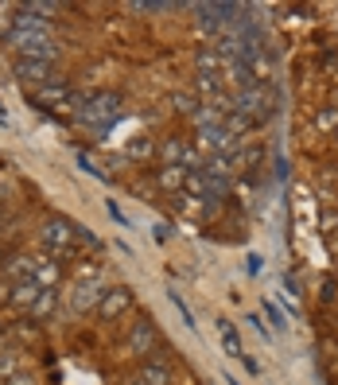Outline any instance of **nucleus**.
Masks as SVG:
<instances>
[{
  "instance_id": "nucleus-16",
  "label": "nucleus",
  "mask_w": 338,
  "mask_h": 385,
  "mask_svg": "<svg viewBox=\"0 0 338 385\" xmlns=\"http://www.w3.org/2000/svg\"><path fill=\"white\" fill-rule=\"evenodd\" d=\"M261 156H264V148H261V144H249V152H241L245 168H257V164H261Z\"/></svg>"
},
{
  "instance_id": "nucleus-19",
  "label": "nucleus",
  "mask_w": 338,
  "mask_h": 385,
  "mask_svg": "<svg viewBox=\"0 0 338 385\" xmlns=\"http://www.w3.org/2000/svg\"><path fill=\"white\" fill-rule=\"evenodd\" d=\"M105 210H109V218H113V222H121V226L128 230V218L121 214V207H117V202H105Z\"/></svg>"
},
{
  "instance_id": "nucleus-3",
  "label": "nucleus",
  "mask_w": 338,
  "mask_h": 385,
  "mask_svg": "<svg viewBox=\"0 0 338 385\" xmlns=\"http://www.w3.org/2000/svg\"><path fill=\"white\" fill-rule=\"evenodd\" d=\"M51 67H55V63L20 59V63H16V78H24V82H39V86H47V82H51Z\"/></svg>"
},
{
  "instance_id": "nucleus-22",
  "label": "nucleus",
  "mask_w": 338,
  "mask_h": 385,
  "mask_svg": "<svg viewBox=\"0 0 338 385\" xmlns=\"http://www.w3.org/2000/svg\"><path fill=\"white\" fill-rule=\"evenodd\" d=\"M334 136H338V133H334Z\"/></svg>"
},
{
  "instance_id": "nucleus-12",
  "label": "nucleus",
  "mask_w": 338,
  "mask_h": 385,
  "mask_svg": "<svg viewBox=\"0 0 338 385\" xmlns=\"http://www.w3.org/2000/svg\"><path fill=\"white\" fill-rule=\"evenodd\" d=\"M198 74H218V55L214 51H198Z\"/></svg>"
},
{
  "instance_id": "nucleus-10",
  "label": "nucleus",
  "mask_w": 338,
  "mask_h": 385,
  "mask_svg": "<svg viewBox=\"0 0 338 385\" xmlns=\"http://www.w3.org/2000/svg\"><path fill=\"white\" fill-rule=\"evenodd\" d=\"M140 381L144 385H171V374L163 366H152V362H148V366L140 370Z\"/></svg>"
},
{
  "instance_id": "nucleus-11",
  "label": "nucleus",
  "mask_w": 338,
  "mask_h": 385,
  "mask_svg": "<svg viewBox=\"0 0 338 385\" xmlns=\"http://www.w3.org/2000/svg\"><path fill=\"white\" fill-rule=\"evenodd\" d=\"M90 304H97V285H90V288L78 285V288H74V308H78V311H86Z\"/></svg>"
},
{
  "instance_id": "nucleus-21",
  "label": "nucleus",
  "mask_w": 338,
  "mask_h": 385,
  "mask_svg": "<svg viewBox=\"0 0 338 385\" xmlns=\"http://www.w3.org/2000/svg\"><path fill=\"white\" fill-rule=\"evenodd\" d=\"M128 152H133V156H148V152H152V144H144V141H140V144H133Z\"/></svg>"
},
{
  "instance_id": "nucleus-7",
  "label": "nucleus",
  "mask_w": 338,
  "mask_h": 385,
  "mask_svg": "<svg viewBox=\"0 0 338 385\" xmlns=\"http://www.w3.org/2000/svg\"><path fill=\"white\" fill-rule=\"evenodd\" d=\"M39 292H43V288L35 285V280H20V285L12 288V304H16V308H24V304L32 308V304L39 300Z\"/></svg>"
},
{
  "instance_id": "nucleus-4",
  "label": "nucleus",
  "mask_w": 338,
  "mask_h": 385,
  "mask_svg": "<svg viewBox=\"0 0 338 385\" xmlns=\"http://www.w3.org/2000/svg\"><path fill=\"white\" fill-rule=\"evenodd\" d=\"M133 304V292L128 288H113V292H105V300H102V319H117L121 311Z\"/></svg>"
},
{
  "instance_id": "nucleus-9",
  "label": "nucleus",
  "mask_w": 338,
  "mask_h": 385,
  "mask_svg": "<svg viewBox=\"0 0 338 385\" xmlns=\"http://www.w3.org/2000/svg\"><path fill=\"white\" fill-rule=\"evenodd\" d=\"M47 242L59 245V249H67L70 245V222H62V218L59 222H47Z\"/></svg>"
},
{
  "instance_id": "nucleus-2",
  "label": "nucleus",
  "mask_w": 338,
  "mask_h": 385,
  "mask_svg": "<svg viewBox=\"0 0 338 385\" xmlns=\"http://www.w3.org/2000/svg\"><path fill=\"white\" fill-rule=\"evenodd\" d=\"M70 86L67 82H47V86H39V90L32 93V101L35 105H70Z\"/></svg>"
},
{
  "instance_id": "nucleus-13",
  "label": "nucleus",
  "mask_w": 338,
  "mask_h": 385,
  "mask_svg": "<svg viewBox=\"0 0 338 385\" xmlns=\"http://www.w3.org/2000/svg\"><path fill=\"white\" fill-rule=\"evenodd\" d=\"M315 129H323V133L334 129V133H338V109H323L319 117H315Z\"/></svg>"
},
{
  "instance_id": "nucleus-18",
  "label": "nucleus",
  "mask_w": 338,
  "mask_h": 385,
  "mask_svg": "<svg viewBox=\"0 0 338 385\" xmlns=\"http://www.w3.org/2000/svg\"><path fill=\"white\" fill-rule=\"evenodd\" d=\"M78 168H82V171H90L93 179H105V171L97 168V164H90V156H78Z\"/></svg>"
},
{
  "instance_id": "nucleus-8",
  "label": "nucleus",
  "mask_w": 338,
  "mask_h": 385,
  "mask_svg": "<svg viewBox=\"0 0 338 385\" xmlns=\"http://www.w3.org/2000/svg\"><path fill=\"white\" fill-rule=\"evenodd\" d=\"M156 179H160V187H168V191H179V187L187 183V168H171L168 164V168H160Z\"/></svg>"
},
{
  "instance_id": "nucleus-14",
  "label": "nucleus",
  "mask_w": 338,
  "mask_h": 385,
  "mask_svg": "<svg viewBox=\"0 0 338 385\" xmlns=\"http://www.w3.org/2000/svg\"><path fill=\"white\" fill-rule=\"evenodd\" d=\"M264 315H269V323L276 327V331H288V315H284V311H280V308H276V304H272V300L264 304Z\"/></svg>"
},
{
  "instance_id": "nucleus-6",
  "label": "nucleus",
  "mask_w": 338,
  "mask_h": 385,
  "mask_svg": "<svg viewBox=\"0 0 338 385\" xmlns=\"http://www.w3.org/2000/svg\"><path fill=\"white\" fill-rule=\"evenodd\" d=\"M152 343H156V323H136V331H133V351L136 354H148L152 351Z\"/></svg>"
},
{
  "instance_id": "nucleus-20",
  "label": "nucleus",
  "mask_w": 338,
  "mask_h": 385,
  "mask_svg": "<svg viewBox=\"0 0 338 385\" xmlns=\"http://www.w3.org/2000/svg\"><path fill=\"white\" fill-rule=\"evenodd\" d=\"M245 265H249V277H257V273L264 268V261L257 257V253H249V257H245Z\"/></svg>"
},
{
  "instance_id": "nucleus-1",
  "label": "nucleus",
  "mask_w": 338,
  "mask_h": 385,
  "mask_svg": "<svg viewBox=\"0 0 338 385\" xmlns=\"http://www.w3.org/2000/svg\"><path fill=\"white\" fill-rule=\"evenodd\" d=\"M113 121H121V98L117 93H97V98H90V105H86V113H82V125H93L97 133H109Z\"/></svg>"
},
{
  "instance_id": "nucleus-5",
  "label": "nucleus",
  "mask_w": 338,
  "mask_h": 385,
  "mask_svg": "<svg viewBox=\"0 0 338 385\" xmlns=\"http://www.w3.org/2000/svg\"><path fill=\"white\" fill-rule=\"evenodd\" d=\"M218 331H222V343H226V351L234 354L237 362L245 358V346H241V335H237V327L229 323V319H222V323H218Z\"/></svg>"
},
{
  "instance_id": "nucleus-17",
  "label": "nucleus",
  "mask_w": 338,
  "mask_h": 385,
  "mask_svg": "<svg viewBox=\"0 0 338 385\" xmlns=\"http://www.w3.org/2000/svg\"><path fill=\"white\" fill-rule=\"evenodd\" d=\"M171 304H175V308H179V315H183V323L191 327V331H195V315H191V308H187V304H183V296H171Z\"/></svg>"
},
{
  "instance_id": "nucleus-15",
  "label": "nucleus",
  "mask_w": 338,
  "mask_h": 385,
  "mask_svg": "<svg viewBox=\"0 0 338 385\" xmlns=\"http://www.w3.org/2000/svg\"><path fill=\"white\" fill-rule=\"evenodd\" d=\"M175 105H179V113H191V117H198V109H203L191 93H175Z\"/></svg>"
}]
</instances>
